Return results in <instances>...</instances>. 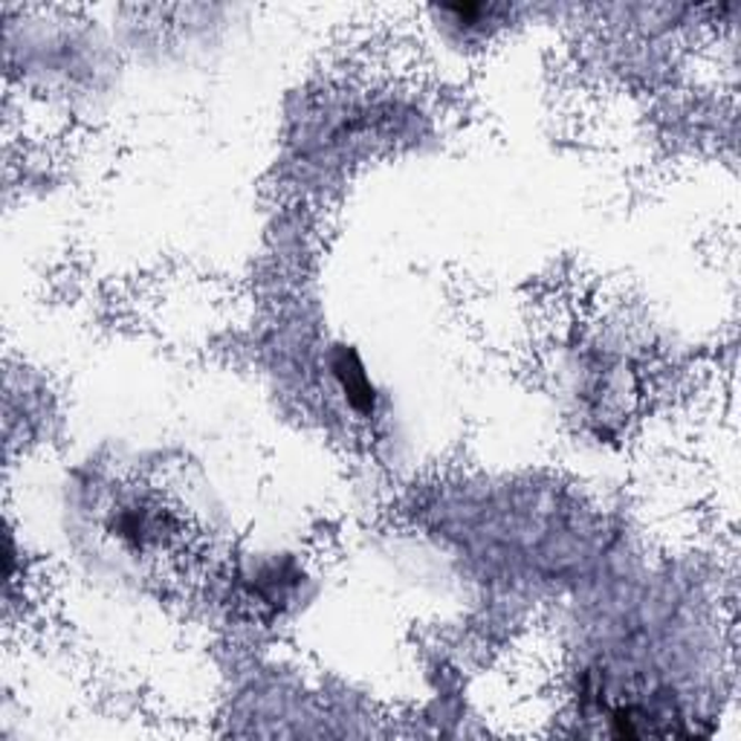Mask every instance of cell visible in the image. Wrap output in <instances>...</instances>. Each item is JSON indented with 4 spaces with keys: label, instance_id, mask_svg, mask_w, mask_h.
<instances>
[{
    "label": "cell",
    "instance_id": "1",
    "mask_svg": "<svg viewBox=\"0 0 741 741\" xmlns=\"http://www.w3.org/2000/svg\"><path fill=\"white\" fill-rule=\"evenodd\" d=\"M333 371H337L339 382H342V391H345L348 403H351L353 409L362 411V415L374 411V386L368 382L365 368L360 365V360H357L351 351H342V357L333 362Z\"/></svg>",
    "mask_w": 741,
    "mask_h": 741
}]
</instances>
